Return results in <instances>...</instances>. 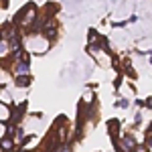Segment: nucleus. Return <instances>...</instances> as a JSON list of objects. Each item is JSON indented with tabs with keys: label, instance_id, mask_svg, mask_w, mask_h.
<instances>
[{
	"label": "nucleus",
	"instance_id": "1",
	"mask_svg": "<svg viewBox=\"0 0 152 152\" xmlns=\"http://www.w3.org/2000/svg\"><path fill=\"white\" fill-rule=\"evenodd\" d=\"M35 18H37V8L33 4H28V6H24L23 10L16 14V24H18L20 28H28Z\"/></svg>",
	"mask_w": 152,
	"mask_h": 152
},
{
	"label": "nucleus",
	"instance_id": "2",
	"mask_svg": "<svg viewBox=\"0 0 152 152\" xmlns=\"http://www.w3.org/2000/svg\"><path fill=\"white\" fill-rule=\"evenodd\" d=\"M120 144H122L124 152H134V148H136V142H134V138H132V136H122Z\"/></svg>",
	"mask_w": 152,
	"mask_h": 152
},
{
	"label": "nucleus",
	"instance_id": "3",
	"mask_svg": "<svg viewBox=\"0 0 152 152\" xmlns=\"http://www.w3.org/2000/svg\"><path fill=\"white\" fill-rule=\"evenodd\" d=\"M33 83V77H31V73H26V75H18V77H14V85L16 87H28Z\"/></svg>",
	"mask_w": 152,
	"mask_h": 152
},
{
	"label": "nucleus",
	"instance_id": "4",
	"mask_svg": "<svg viewBox=\"0 0 152 152\" xmlns=\"http://www.w3.org/2000/svg\"><path fill=\"white\" fill-rule=\"evenodd\" d=\"M14 69H16L18 75H26L31 71V63L28 61H18V63H14Z\"/></svg>",
	"mask_w": 152,
	"mask_h": 152
},
{
	"label": "nucleus",
	"instance_id": "5",
	"mask_svg": "<svg viewBox=\"0 0 152 152\" xmlns=\"http://www.w3.org/2000/svg\"><path fill=\"white\" fill-rule=\"evenodd\" d=\"M8 120H10V107L0 102V124H6Z\"/></svg>",
	"mask_w": 152,
	"mask_h": 152
},
{
	"label": "nucleus",
	"instance_id": "6",
	"mask_svg": "<svg viewBox=\"0 0 152 152\" xmlns=\"http://www.w3.org/2000/svg\"><path fill=\"white\" fill-rule=\"evenodd\" d=\"M0 148H2V152L14 150V140L8 138V136H2V138H0Z\"/></svg>",
	"mask_w": 152,
	"mask_h": 152
},
{
	"label": "nucleus",
	"instance_id": "7",
	"mask_svg": "<svg viewBox=\"0 0 152 152\" xmlns=\"http://www.w3.org/2000/svg\"><path fill=\"white\" fill-rule=\"evenodd\" d=\"M10 53V47H8V41L6 39H0V59H4Z\"/></svg>",
	"mask_w": 152,
	"mask_h": 152
},
{
	"label": "nucleus",
	"instance_id": "8",
	"mask_svg": "<svg viewBox=\"0 0 152 152\" xmlns=\"http://www.w3.org/2000/svg\"><path fill=\"white\" fill-rule=\"evenodd\" d=\"M128 24V20H120V23H112V26L114 28H120V26H126Z\"/></svg>",
	"mask_w": 152,
	"mask_h": 152
},
{
	"label": "nucleus",
	"instance_id": "9",
	"mask_svg": "<svg viewBox=\"0 0 152 152\" xmlns=\"http://www.w3.org/2000/svg\"><path fill=\"white\" fill-rule=\"evenodd\" d=\"M118 105H120V107H128L130 102H128V99H120V102H118Z\"/></svg>",
	"mask_w": 152,
	"mask_h": 152
},
{
	"label": "nucleus",
	"instance_id": "10",
	"mask_svg": "<svg viewBox=\"0 0 152 152\" xmlns=\"http://www.w3.org/2000/svg\"><path fill=\"white\" fill-rule=\"evenodd\" d=\"M140 122H142V114L138 112V114H136V124H140Z\"/></svg>",
	"mask_w": 152,
	"mask_h": 152
},
{
	"label": "nucleus",
	"instance_id": "11",
	"mask_svg": "<svg viewBox=\"0 0 152 152\" xmlns=\"http://www.w3.org/2000/svg\"><path fill=\"white\" fill-rule=\"evenodd\" d=\"M136 105L138 107H144V99H136Z\"/></svg>",
	"mask_w": 152,
	"mask_h": 152
},
{
	"label": "nucleus",
	"instance_id": "12",
	"mask_svg": "<svg viewBox=\"0 0 152 152\" xmlns=\"http://www.w3.org/2000/svg\"><path fill=\"white\" fill-rule=\"evenodd\" d=\"M20 152H28V150H26V148H23V150H20Z\"/></svg>",
	"mask_w": 152,
	"mask_h": 152
},
{
	"label": "nucleus",
	"instance_id": "13",
	"mask_svg": "<svg viewBox=\"0 0 152 152\" xmlns=\"http://www.w3.org/2000/svg\"><path fill=\"white\" fill-rule=\"evenodd\" d=\"M0 152H2V148H0Z\"/></svg>",
	"mask_w": 152,
	"mask_h": 152
},
{
	"label": "nucleus",
	"instance_id": "14",
	"mask_svg": "<svg viewBox=\"0 0 152 152\" xmlns=\"http://www.w3.org/2000/svg\"><path fill=\"white\" fill-rule=\"evenodd\" d=\"M0 39H2V37H0Z\"/></svg>",
	"mask_w": 152,
	"mask_h": 152
}]
</instances>
